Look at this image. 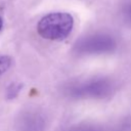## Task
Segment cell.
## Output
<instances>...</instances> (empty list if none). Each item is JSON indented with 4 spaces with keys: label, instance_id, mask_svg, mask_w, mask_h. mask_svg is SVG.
<instances>
[{
    "label": "cell",
    "instance_id": "4",
    "mask_svg": "<svg viewBox=\"0 0 131 131\" xmlns=\"http://www.w3.org/2000/svg\"><path fill=\"white\" fill-rule=\"evenodd\" d=\"M2 26H3V20H2V17L0 16V31L2 29Z\"/></svg>",
    "mask_w": 131,
    "mask_h": 131
},
{
    "label": "cell",
    "instance_id": "3",
    "mask_svg": "<svg viewBox=\"0 0 131 131\" xmlns=\"http://www.w3.org/2000/svg\"><path fill=\"white\" fill-rule=\"evenodd\" d=\"M125 13H126L128 16H130V17H131V5H129V6L127 7V9L125 10Z\"/></svg>",
    "mask_w": 131,
    "mask_h": 131
},
{
    "label": "cell",
    "instance_id": "2",
    "mask_svg": "<svg viewBox=\"0 0 131 131\" xmlns=\"http://www.w3.org/2000/svg\"><path fill=\"white\" fill-rule=\"evenodd\" d=\"M11 66V58L7 55L0 56V75L5 73Z\"/></svg>",
    "mask_w": 131,
    "mask_h": 131
},
{
    "label": "cell",
    "instance_id": "1",
    "mask_svg": "<svg viewBox=\"0 0 131 131\" xmlns=\"http://www.w3.org/2000/svg\"><path fill=\"white\" fill-rule=\"evenodd\" d=\"M74 18L67 12H51L43 16L37 26L41 37L47 40L60 41L66 39L72 32Z\"/></svg>",
    "mask_w": 131,
    "mask_h": 131
}]
</instances>
